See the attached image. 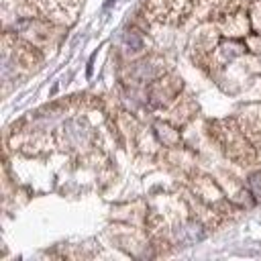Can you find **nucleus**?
<instances>
[{
	"label": "nucleus",
	"mask_w": 261,
	"mask_h": 261,
	"mask_svg": "<svg viewBox=\"0 0 261 261\" xmlns=\"http://www.w3.org/2000/svg\"><path fill=\"white\" fill-rule=\"evenodd\" d=\"M249 186H251V190H253L257 196H261V177H259V175H253V177L249 179Z\"/></svg>",
	"instance_id": "f257e3e1"
}]
</instances>
